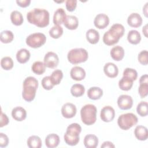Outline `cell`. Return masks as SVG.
Returning <instances> with one entry per match:
<instances>
[{
	"mask_svg": "<svg viewBox=\"0 0 148 148\" xmlns=\"http://www.w3.org/2000/svg\"><path fill=\"white\" fill-rule=\"evenodd\" d=\"M46 41L45 35L40 32H35L30 34L26 38L27 45L32 48L40 47Z\"/></svg>",
	"mask_w": 148,
	"mask_h": 148,
	"instance_id": "cell-8",
	"label": "cell"
},
{
	"mask_svg": "<svg viewBox=\"0 0 148 148\" xmlns=\"http://www.w3.org/2000/svg\"><path fill=\"white\" fill-rule=\"evenodd\" d=\"M117 105L122 110H127L131 108L133 105V99L130 95L123 94L117 99Z\"/></svg>",
	"mask_w": 148,
	"mask_h": 148,
	"instance_id": "cell-10",
	"label": "cell"
},
{
	"mask_svg": "<svg viewBox=\"0 0 148 148\" xmlns=\"http://www.w3.org/2000/svg\"><path fill=\"white\" fill-rule=\"evenodd\" d=\"M1 67L5 70H10L13 66V61L10 57H4L1 60Z\"/></svg>",
	"mask_w": 148,
	"mask_h": 148,
	"instance_id": "cell-37",
	"label": "cell"
},
{
	"mask_svg": "<svg viewBox=\"0 0 148 148\" xmlns=\"http://www.w3.org/2000/svg\"><path fill=\"white\" fill-rule=\"evenodd\" d=\"M125 28L122 24L119 23L114 24L103 34V42L106 45H113L119 42L120 38L123 36Z\"/></svg>",
	"mask_w": 148,
	"mask_h": 148,
	"instance_id": "cell-2",
	"label": "cell"
},
{
	"mask_svg": "<svg viewBox=\"0 0 148 148\" xmlns=\"http://www.w3.org/2000/svg\"><path fill=\"white\" fill-rule=\"evenodd\" d=\"M85 91L84 87L81 84H74L71 88V93L75 97L83 95Z\"/></svg>",
	"mask_w": 148,
	"mask_h": 148,
	"instance_id": "cell-30",
	"label": "cell"
},
{
	"mask_svg": "<svg viewBox=\"0 0 148 148\" xmlns=\"http://www.w3.org/2000/svg\"><path fill=\"white\" fill-rule=\"evenodd\" d=\"M88 57L87 51L83 48H75L69 50L67 54L68 61L73 64L85 62Z\"/></svg>",
	"mask_w": 148,
	"mask_h": 148,
	"instance_id": "cell-6",
	"label": "cell"
},
{
	"mask_svg": "<svg viewBox=\"0 0 148 148\" xmlns=\"http://www.w3.org/2000/svg\"><path fill=\"white\" fill-rule=\"evenodd\" d=\"M64 24L66 28L73 30L77 28L79 25V21L75 16L68 15L66 16Z\"/></svg>",
	"mask_w": 148,
	"mask_h": 148,
	"instance_id": "cell-20",
	"label": "cell"
},
{
	"mask_svg": "<svg viewBox=\"0 0 148 148\" xmlns=\"http://www.w3.org/2000/svg\"><path fill=\"white\" fill-rule=\"evenodd\" d=\"M138 119L132 113H124L119 116L117 119V124L120 128L128 130L138 123Z\"/></svg>",
	"mask_w": 148,
	"mask_h": 148,
	"instance_id": "cell-7",
	"label": "cell"
},
{
	"mask_svg": "<svg viewBox=\"0 0 148 148\" xmlns=\"http://www.w3.org/2000/svg\"><path fill=\"white\" fill-rule=\"evenodd\" d=\"M109 23V17L104 13L98 14L94 20V25L99 29H103L106 28L108 25Z\"/></svg>",
	"mask_w": 148,
	"mask_h": 148,
	"instance_id": "cell-13",
	"label": "cell"
},
{
	"mask_svg": "<svg viewBox=\"0 0 148 148\" xmlns=\"http://www.w3.org/2000/svg\"><path fill=\"white\" fill-rule=\"evenodd\" d=\"M54 85L59 84L63 77V73L60 69H55L50 76Z\"/></svg>",
	"mask_w": 148,
	"mask_h": 148,
	"instance_id": "cell-34",
	"label": "cell"
},
{
	"mask_svg": "<svg viewBox=\"0 0 148 148\" xmlns=\"http://www.w3.org/2000/svg\"><path fill=\"white\" fill-rule=\"evenodd\" d=\"M41 83H42V86L43 88L47 90L52 89L54 86L51 80L50 76H45L42 79Z\"/></svg>",
	"mask_w": 148,
	"mask_h": 148,
	"instance_id": "cell-39",
	"label": "cell"
},
{
	"mask_svg": "<svg viewBox=\"0 0 148 148\" xmlns=\"http://www.w3.org/2000/svg\"><path fill=\"white\" fill-rule=\"evenodd\" d=\"M12 23L15 25H20L23 23V17L21 13L18 10H13L10 14Z\"/></svg>",
	"mask_w": 148,
	"mask_h": 148,
	"instance_id": "cell-29",
	"label": "cell"
},
{
	"mask_svg": "<svg viewBox=\"0 0 148 148\" xmlns=\"http://www.w3.org/2000/svg\"><path fill=\"white\" fill-rule=\"evenodd\" d=\"M133 85V81L127 77L123 76L119 82V86L122 90L128 91Z\"/></svg>",
	"mask_w": 148,
	"mask_h": 148,
	"instance_id": "cell-32",
	"label": "cell"
},
{
	"mask_svg": "<svg viewBox=\"0 0 148 148\" xmlns=\"http://www.w3.org/2000/svg\"><path fill=\"white\" fill-rule=\"evenodd\" d=\"M70 75L73 80L80 81L84 79L86 76V72L83 68L76 66L72 68L71 69Z\"/></svg>",
	"mask_w": 148,
	"mask_h": 148,
	"instance_id": "cell-14",
	"label": "cell"
},
{
	"mask_svg": "<svg viewBox=\"0 0 148 148\" xmlns=\"http://www.w3.org/2000/svg\"><path fill=\"white\" fill-rule=\"evenodd\" d=\"M103 71L108 77L113 78L117 76L119 69L116 65L113 62H108L103 66Z\"/></svg>",
	"mask_w": 148,
	"mask_h": 148,
	"instance_id": "cell-17",
	"label": "cell"
},
{
	"mask_svg": "<svg viewBox=\"0 0 148 148\" xmlns=\"http://www.w3.org/2000/svg\"><path fill=\"white\" fill-rule=\"evenodd\" d=\"M127 23L130 26L137 28L142 25V18L139 13H132L127 18Z\"/></svg>",
	"mask_w": 148,
	"mask_h": 148,
	"instance_id": "cell-15",
	"label": "cell"
},
{
	"mask_svg": "<svg viewBox=\"0 0 148 148\" xmlns=\"http://www.w3.org/2000/svg\"><path fill=\"white\" fill-rule=\"evenodd\" d=\"M16 3L21 7H27L31 3V0H16Z\"/></svg>",
	"mask_w": 148,
	"mask_h": 148,
	"instance_id": "cell-45",
	"label": "cell"
},
{
	"mask_svg": "<svg viewBox=\"0 0 148 148\" xmlns=\"http://www.w3.org/2000/svg\"><path fill=\"white\" fill-rule=\"evenodd\" d=\"M76 106L70 102H67L64 104L61 108V114L63 117L70 119L74 117L76 113Z\"/></svg>",
	"mask_w": 148,
	"mask_h": 148,
	"instance_id": "cell-12",
	"label": "cell"
},
{
	"mask_svg": "<svg viewBox=\"0 0 148 148\" xmlns=\"http://www.w3.org/2000/svg\"><path fill=\"white\" fill-rule=\"evenodd\" d=\"M147 4L148 2H146L145 6L143 8V12L144 13L146 17H147Z\"/></svg>",
	"mask_w": 148,
	"mask_h": 148,
	"instance_id": "cell-49",
	"label": "cell"
},
{
	"mask_svg": "<svg viewBox=\"0 0 148 148\" xmlns=\"http://www.w3.org/2000/svg\"><path fill=\"white\" fill-rule=\"evenodd\" d=\"M114 147L113 143L110 141H105L101 146V148H114Z\"/></svg>",
	"mask_w": 148,
	"mask_h": 148,
	"instance_id": "cell-46",
	"label": "cell"
},
{
	"mask_svg": "<svg viewBox=\"0 0 148 148\" xmlns=\"http://www.w3.org/2000/svg\"><path fill=\"white\" fill-rule=\"evenodd\" d=\"M97 108L92 104H86L80 110V116L82 122L88 125L95 123L97 120Z\"/></svg>",
	"mask_w": 148,
	"mask_h": 148,
	"instance_id": "cell-5",
	"label": "cell"
},
{
	"mask_svg": "<svg viewBox=\"0 0 148 148\" xmlns=\"http://www.w3.org/2000/svg\"><path fill=\"white\" fill-rule=\"evenodd\" d=\"M31 68L34 73L37 75H42L45 72L46 66L44 62L40 61H37L33 63Z\"/></svg>",
	"mask_w": 148,
	"mask_h": 148,
	"instance_id": "cell-31",
	"label": "cell"
},
{
	"mask_svg": "<svg viewBox=\"0 0 148 148\" xmlns=\"http://www.w3.org/2000/svg\"><path fill=\"white\" fill-rule=\"evenodd\" d=\"M27 146L29 148H40L42 147V143L40 137L36 135L29 136L27 141Z\"/></svg>",
	"mask_w": 148,
	"mask_h": 148,
	"instance_id": "cell-28",
	"label": "cell"
},
{
	"mask_svg": "<svg viewBox=\"0 0 148 148\" xmlns=\"http://www.w3.org/2000/svg\"><path fill=\"white\" fill-rule=\"evenodd\" d=\"M9 143V139L8 136L2 133H0V147H5L8 146Z\"/></svg>",
	"mask_w": 148,
	"mask_h": 148,
	"instance_id": "cell-43",
	"label": "cell"
},
{
	"mask_svg": "<svg viewBox=\"0 0 148 148\" xmlns=\"http://www.w3.org/2000/svg\"><path fill=\"white\" fill-rule=\"evenodd\" d=\"M14 38V35L11 31L4 30L0 34V40L3 43L11 42Z\"/></svg>",
	"mask_w": 148,
	"mask_h": 148,
	"instance_id": "cell-33",
	"label": "cell"
},
{
	"mask_svg": "<svg viewBox=\"0 0 148 148\" xmlns=\"http://www.w3.org/2000/svg\"><path fill=\"white\" fill-rule=\"evenodd\" d=\"M136 112L138 114L142 117L147 116L148 114V105L147 102H140L136 106Z\"/></svg>",
	"mask_w": 148,
	"mask_h": 148,
	"instance_id": "cell-35",
	"label": "cell"
},
{
	"mask_svg": "<svg viewBox=\"0 0 148 148\" xmlns=\"http://www.w3.org/2000/svg\"><path fill=\"white\" fill-rule=\"evenodd\" d=\"M66 13L64 9L62 8H58L54 13L53 23L55 25H60L64 23L66 18Z\"/></svg>",
	"mask_w": 148,
	"mask_h": 148,
	"instance_id": "cell-16",
	"label": "cell"
},
{
	"mask_svg": "<svg viewBox=\"0 0 148 148\" xmlns=\"http://www.w3.org/2000/svg\"><path fill=\"white\" fill-rule=\"evenodd\" d=\"M102 95L103 90L99 87H91L87 91V96L91 99H98Z\"/></svg>",
	"mask_w": 148,
	"mask_h": 148,
	"instance_id": "cell-24",
	"label": "cell"
},
{
	"mask_svg": "<svg viewBox=\"0 0 148 148\" xmlns=\"http://www.w3.org/2000/svg\"><path fill=\"white\" fill-rule=\"evenodd\" d=\"M43 61L46 67L49 68H54L57 66L58 64L59 58L56 53L49 51L45 54Z\"/></svg>",
	"mask_w": 148,
	"mask_h": 148,
	"instance_id": "cell-9",
	"label": "cell"
},
{
	"mask_svg": "<svg viewBox=\"0 0 148 148\" xmlns=\"http://www.w3.org/2000/svg\"><path fill=\"white\" fill-rule=\"evenodd\" d=\"M127 39L131 44L137 45L141 40V36L138 31L132 29L128 32L127 35Z\"/></svg>",
	"mask_w": 148,
	"mask_h": 148,
	"instance_id": "cell-27",
	"label": "cell"
},
{
	"mask_svg": "<svg viewBox=\"0 0 148 148\" xmlns=\"http://www.w3.org/2000/svg\"><path fill=\"white\" fill-rule=\"evenodd\" d=\"M31 56L29 51L26 49H21L16 53V58L18 62L24 64L27 62Z\"/></svg>",
	"mask_w": 148,
	"mask_h": 148,
	"instance_id": "cell-25",
	"label": "cell"
},
{
	"mask_svg": "<svg viewBox=\"0 0 148 148\" xmlns=\"http://www.w3.org/2000/svg\"><path fill=\"white\" fill-rule=\"evenodd\" d=\"M110 54L113 60L117 61H120L124 56V50L121 46L117 45L112 48Z\"/></svg>",
	"mask_w": 148,
	"mask_h": 148,
	"instance_id": "cell-22",
	"label": "cell"
},
{
	"mask_svg": "<svg viewBox=\"0 0 148 148\" xmlns=\"http://www.w3.org/2000/svg\"><path fill=\"white\" fill-rule=\"evenodd\" d=\"M81 131L82 127L78 123H74L69 125L64 135L65 142L69 146L76 145L79 142V134Z\"/></svg>",
	"mask_w": 148,
	"mask_h": 148,
	"instance_id": "cell-4",
	"label": "cell"
},
{
	"mask_svg": "<svg viewBox=\"0 0 148 148\" xmlns=\"http://www.w3.org/2000/svg\"><path fill=\"white\" fill-rule=\"evenodd\" d=\"M98 145L97 136L93 134H88L84 138V145L87 148H95Z\"/></svg>",
	"mask_w": 148,
	"mask_h": 148,
	"instance_id": "cell-23",
	"label": "cell"
},
{
	"mask_svg": "<svg viewBox=\"0 0 148 148\" xmlns=\"http://www.w3.org/2000/svg\"><path fill=\"white\" fill-rule=\"evenodd\" d=\"M142 32L143 34L145 35V36L147 38V24H146L142 28Z\"/></svg>",
	"mask_w": 148,
	"mask_h": 148,
	"instance_id": "cell-48",
	"label": "cell"
},
{
	"mask_svg": "<svg viewBox=\"0 0 148 148\" xmlns=\"http://www.w3.org/2000/svg\"><path fill=\"white\" fill-rule=\"evenodd\" d=\"M139 83H148V76L147 74H145L140 77Z\"/></svg>",
	"mask_w": 148,
	"mask_h": 148,
	"instance_id": "cell-47",
	"label": "cell"
},
{
	"mask_svg": "<svg viewBox=\"0 0 148 148\" xmlns=\"http://www.w3.org/2000/svg\"><path fill=\"white\" fill-rule=\"evenodd\" d=\"M138 92L141 98H145L148 93V83H140Z\"/></svg>",
	"mask_w": 148,
	"mask_h": 148,
	"instance_id": "cell-41",
	"label": "cell"
},
{
	"mask_svg": "<svg viewBox=\"0 0 148 148\" xmlns=\"http://www.w3.org/2000/svg\"><path fill=\"white\" fill-rule=\"evenodd\" d=\"M12 117L16 121H21L27 117V112L24 108L21 106L14 108L12 110Z\"/></svg>",
	"mask_w": 148,
	"mask_h": 148,
	"instance_id": "cell-18",
	"label": "cell"
},
{
	"mask_svg": "<svg viewBox=\"0 0 148 148\" xmlns=\"http://www.w3.org/2000/svg\"><path fill=\"white\" fill-rule=\"evenodd\" d=\"M138 59L139 62L144 65H147V51L146 50H144L141 51L138 56Z\"/></svg>",
	"mask_w": 148,
	"mask_h": 148,
	"instance_id": "cell-40",
	"label": "cell"
},
{
	"mask_svg": "<svg viewBox=\"0 0 148 148\" xmlns=\"http://www.w3.org/2000/svg\"><path fill=\"white\" fill-rule=\"evenodd\" d=\"M60 143L59 136L54 133L49 134L45 138V145L48 148H54Z\"/></svg>",
	"mask_w": 148,
	"mask_h": 148,
	"instance_id": "cell-19",
	"label": "cell"
},
{
	"mask_svg": "<svg viewBox=\"0 0 148 148\" xmlns=\"http://www.w3.org/2000/svg\"><path fill=\"white\" fill-rule=\"evenodd\" d=\"M49 13L42 8H34L27 14L28 22L38 27H45L49 24Z\"/></svg>",
	"mask_w": 148,
	"mask_h": 148,
	"instance_id": "cell-1",
	"label": "cell"
},
{
	"mask_svg": "<svg viewBox=\"0 0 148 148\" xmlns=\"http://www.w3.org/2000/svg\"><path fill=\"white\" fill-rule=\"evenodd\" d=\"M66 9L69 12L73 11L76 8L77 1L76 0H67L65 2Z\"/></svg>",
	"mask_w": 148,
	"mask_h": 148,
	"instance_id": "cell-42",
	"label": "cell"
},
{
	"mask_svg": "<svg viewBox=\"0 0 148 148\" xmlns=\"http://www.w3.org/2000/svg\"><path fill=\"white\" fill-rule=\"evenodd\" d=\"M123 76L127 77L132 81L135 80L138 76V73L137 71L133 69L130 68H126L124 71H123Z\"/></svg>",
	"mask_w": 148,
	"mask_h": 148,
	"instance_id": "cell-38",
	"label": "cell"
},
{
	"mask_svg": "<svg viewBox=\"0 0 148 148\" xmlns=\"http://www.w3.org/2000/svg\"><path fill=\"white\" fill-rule=\"evenodd\" d=\"M9 123V119L6 114L1 112V121H0V127H2L5 125H6Z\"/></svg>",
	"mask_w": 148,
	"mask_h": 148,
	"instance_id": "cell-44",
	"label": "cell"
},
{
	"mask_svg": "<svg viewBox=\"0 0 148 148\" xmlns=\"http://www.w3.org/2000/svg\"><path fill=\"white\" fill-rule=\"evenodd\" d=\"M86 39L91 44H96L99 40V32L95 29H89L86 32Z\"/></svg>",
	"mask_w": 148,
	"mask_h": 148,
	"instance_id": "cell-26",
	"label": "cell"
},
{
	"mask_svg": "<svg viewBox=\"0 0 148 148\" xmlns=\"http://www.w3.org/2000/svg\"><path fill=\"white\" fill-rule=\"evenodd\" d=\"M115 116V111L111 106H105L101 110L100 117L102 121L105 122H110L112 121Z\"/></svg>",
	"mask_w": 148,
	"mask_h": 148,
	"instance_id": "cell-11",
	"label": "cell"
},
{
	"mask_svg": "<svg viewBox=\"0 0 148 148\" xmlns=\"http://www.w3.org/2000/svg\"><path fill=\"white\" fill-rule=\"evenodd\" d=\"M63 34V28L60 25H54L49 30V35L54 39L59 38Z\"/></svg>",
	"mask_w": 148,
	"mask_h": 148,
	"instance_id": "cell-36",
	"label": "cell"
},
{
	"mask_svg": "<svg viewBox=\"0 0 148 148\" xmlns=\"http://www.w3.org/2000/svg\"><path fill=\"white\" fill-rule=\"evenodd\" d=\"M135 137L139 140H146L148 137L147 128L143 125H137L134 130Z\"/></svg>",
	"mask_w": 148,
	"mask_h": 148,
	"instance_id": "cell-21",
	"label": "cell"
},
{
	"mask_svg": "<svg viewBox=\"0 0 148 148\" xmlns=\"http://www.w3.org/2000/svg\"><path fill=\"white\" fill-rule=\"evenodd\" d=\"M22 96L24 100L31 102L35 97L36 91L38 87V81L33 76H28L23 82Z\"/></svg>",
	"mask_w": 148,
	"mask_h": 148,
	"instance_id": "cell-3",
	"label": "cell"
}]
</instances>
